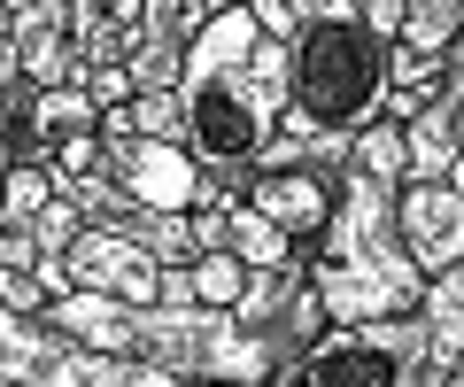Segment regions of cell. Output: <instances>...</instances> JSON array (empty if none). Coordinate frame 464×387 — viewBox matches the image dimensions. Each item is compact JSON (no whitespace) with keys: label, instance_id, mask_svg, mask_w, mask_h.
<instances>
[{"label":"cell","instance_id":"6da1fadb","mask_svg":"<svg viewBox=\"0 0 464 387\" xmlns=\"http://www.w3.org/2000/svg\"><path fill=\"white\" fill-rule=\"evenodd\" d=\"M186 102V148L201 155L209 170H256L264 148L286 132V109H295V54L279 39H264L248 8H217V24L194 39L179 78Z\"/></svg>","mask_w":464,"mask_h":387},{"label":"cell","instance_id":"277c9868","mask_svg":"<svg viewBox=\"0 0 464 387\" xmlns=\"http://www.w3.org/2000/svg\"><path fill=\"white\" fill-rule=\"evenodd\" d=\"M0 387H179V380L124 364V356H93L70 334H54L47 318H24L0 303Z\"/></svg>","mask_w":464,"mask_h":387},{"label":"cell","instance_id":"8fae6325","mask_svg":"<svg viewBox=\"0 0 464 387\" xmlns=\"http://www.w3.org/2000/svg\"><path fill=\"white\" fill-rule=\"evenodd\" d=\"M457 39H464V0H411V24H402L395 47L449 63V54H457Z\"/></svg>","mask_w":464,"mask_h":387},{"label":"cell","instance_id":"5b68a950","mask_svg":"<svg viewBox=\"0 0 464 387\" xmlns=\"http://www.w3.org/2000/svg\"><path fill=\"white\" fill-rule=\"evenodd\" d=\"M63 264H70V295H109V303H124V310L163 303V264H155L140 240H116V233H101V225H85V240Z\"/></svg>","mask_w":464,"mask_h":387},{"label":"cell","instance_id":"8992f818","mask_svg":"<svg viewBox=\"0 0 464 387\" xmlns=\"http://www.w3.org/2000/svg\"><path fill=\"white\" fill-rule=\"evenodd\" d=\"M248 209H256V218H271L286 240H295V248L317 256V240H325L333 209H341V179H317V170H256Z\"/></svg>","mask_w":464,"mask_h":387},{"label":"cell","instance_id":"4fadbf2b","mask_svg":"<svg viewBox=\"0 0 464 387\" xmlns=\"http://www.w3.org/2000/svg\"><path fill=\"white\" fill-rule=\"evenodd\" d=\"M54 194H63V186L47 179V163H16L8 170V194H0V225H24V233H32Z\"/></svg>","mask_w":464,"mask_h":387},{"label":"cell","instance_id":"e0dca14e","mask_svg":"<svg viewBox=\"0 0 464 387\" xmlns=\"http://www.w3.org/2000/svg\"><path fill=\"white\" fill-rule=\"evenodd\" d=\"M302 8H310V0H256V24H264V39L295 47V39H302Z\"/></svg>","mask_w":464,"mask_h":387},{"label":"cell","instance_id":"d6986e66","mask_svg":"<svg viewBox=\"0 0 464 387\" xmlns=\"http://www.w3.org/2000/svg\"><path fill=\"white\" fill-rule=\"evenodd\" d=\"M441 102L464 117V39H457V54H449V85H441Z\"/></svg>","mask_w":464,"mask_h":387},{"label":"cell","instance_id":"9c48e42d","mask_svg":"<svg viewBox=\"0 0 464 387\" xmlns=\"http://www.w3.org/2000/svg\"><path fill=\"white\" fill-rule=\"evenodd\" d=\"M418 325H426V356H433V372H441V387H449V372L464 364V264L441 271V279H426Z\"/></svg>","mask_w":464,"mask_h":387},{"label":"cell","instance_id":"ffe728a7","mask_svg":"<svg viewBox=\"0 0 464 387\" xmlns=\"http://www.w3.org/2000/svg\"><path fill=\"white\" fill-rule=\"evenodd\" d=\"M449 186H457V194H464V163H457V170H449Z\"/></svg>","mask_w":464,"mask_h":387},{"label":"cell","instance_id":"3957f363","mask_svg":"<svg viewBox=\"0 0 464 387\" xmlns=\"http://www.w3.org/2000/svg\"><path fill=\"white\" fill-rule=\"evenodd\" d=\"M271 387H441V372L426 356V325L387 318V325H333Z\"/></svg>","mask_w":464,"mask_h":387},{"label":"cell","instance_id":"52a82bcc","mask_svg":"<svg viewBox=\"0 0 464 387\" xmlns=\"http://www.w3.org/2000/svg\"><path fill=\"white\" fill-rule=\"evenodd\" d=\"M395 218H402V248H411V264L426 279L464 264V194L457 186H402Z\"/></svg>","mask_w":464,"mask_h":387},{"label":"cell","instance_id":"7c38bea8","mask_svg":"<svg viewBox=\"0 0 464 387\" xmlns=\"http://www.w3.org/2000/svg\"><path fill=\"white\" fill-rule=\"evenodd\" d=\"M348 170L356 179H380V186H411V148H402V124H372V132H356V148H348ZM341 170V179H348Z\"/></svg>","mask_w":464,"mask_h":387},{"label":"cell","instance_id":"7a4b0ae2","mask_svg":"<svg viewBox=\"0 0 464 387\" xmlns=\"http://www.w3.org/2000/svg\"><path fill=\"white\" fill-rule=\"evenodd\" d=\"M402 186L380 179H341V209H333L325 240L310 256V286L325 303V325H387V318H418L426 303V271L402 248Z\"/></svg>","mask_w":464,"mask_h":387},{"label":"cell","instance_id":"2e32d148","mask_svg":"<svg viewBox=\"0 0 464 387\" xmlns=\"http://www.w3.org/2000/svg\"><path fill=\"white\" fill-rule=\"evenodd\" d=\"M39 264H47L39 233H24V225H0V271H16V279H32Z\"/></svg>","mask_w":464,"mask_h":387},{"label":"cell","instance_id":"5bb4252c","mask_svg":"<svg viewBox=\"0 0 464 387\" xmlns=\"http://www.w3.org/2000/svg\"><path fill=\"white\" fill-rule=\"evenodd\" d=\"M132 132L186 148V102H179V93H140V102H132Z\"/></svg>","mask_w":464,"mask_h":387},{"label":"cell","instance_id":"ba28073f","mask_svg":"<svg viewBox=\"0 0 464 387\" xmlns=\"http://www.w3.org/2000/svg\"><path fill=\"white\" fill-rule=\"evenodd\" d=\"M163 303L170 310H240L248 303V264L240 256H201L186 271H163Z\"/></svg>","mask_w":464,"mask_h":387},{"label":"cell","instance_id":"30bf717a","mask_svg":"<svg viewBox=\"0 0 464 387\" xmlns=\"http://www.w3.org/2000/svg\"><path fill=\"white\" fill-rule=\"evenodd\" d=\"M225 256H240L248 264V279H264V271H295V264H310V248H295V240L279 233L271 218H256L248 202L225 218Z\"/></svg>","mask_w":464,"mask_h":387},{"label":"cell","instance_id":"9a60e30c","mask_svg":"<svg viewBox=\"0 0 464 387\" xmlns=\"http://www.w3.org/2000/svg\"><path fill=\"white\" fill-rule=\"evenodd\" d=\"M32 233H39V248H47L54 264H63V256H70V248H78V240H85V209L70 202V194H54V202H47V218H39Z\"/></svg>","mask_w":464,"mask_h":387},{"label":"cell","instance_id":"ac0fdd59","mask_svg":"<svg viewBox=\"0 0 464 387\" xmlns=\"http://www.w3.org/2000/svg\"><path fill=\"white\" fill-rule=\"evenodd\" d=\"M8 170H16V117L0 109V194H8Z\"/></svg>","mask_w":464,"mask_h":387}]
</instances>
